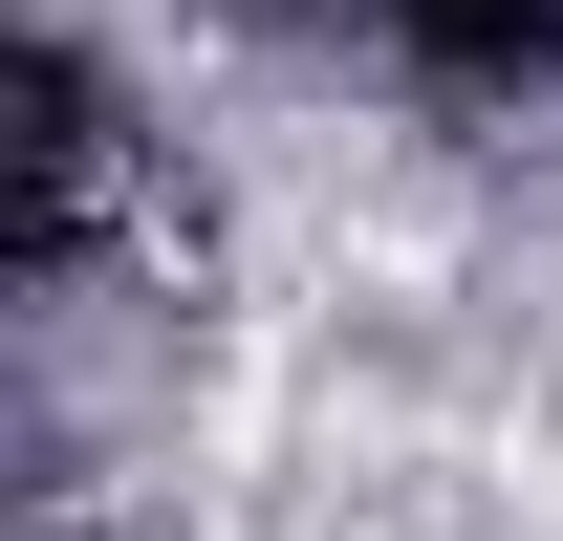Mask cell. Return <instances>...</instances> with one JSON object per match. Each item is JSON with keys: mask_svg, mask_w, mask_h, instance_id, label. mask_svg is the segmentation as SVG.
Masks as SVG:
<instances>
[{"mask_svg": "<svg viewBox=\"0 0 563 541\" xmlns=\"http://www.w3.org/2000/svg\"><path fill=\"white\" fill-rule=\"evenodd\" d=\"M368 44L455 109H520V87H563V0H368Z\"/></svg>", "mask_w": 563, "mask_h": 541, "instance_id": "cell-1", "label": "cell"}]
</instances>
